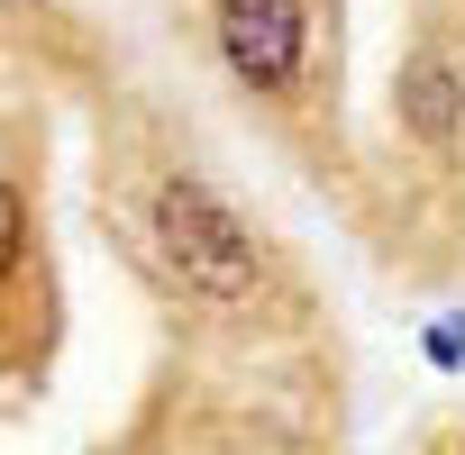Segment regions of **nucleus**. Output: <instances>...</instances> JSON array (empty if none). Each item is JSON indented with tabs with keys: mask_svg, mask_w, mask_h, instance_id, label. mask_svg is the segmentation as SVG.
<instances>
[{
	"mask_svg": "<svg viewBox=\"0 0 465 455\" xmlns=\"http://www.w3.org/2000/svg\"><path fill=\"white\" fill-rule=\"evenodd\" d=\"M155 247H164V265H173L192 292H210V301H247V292H256L247 228L228 218L201 182H164V191H155Z\"/></svg>",
	"mask_w": 465,
	"mask_h": 455,
	"instance_id": "obj_1",
	"label": "nucleus"
},
{
	"mask_svg": "<svg viewBox=\"0 0 465 455\" xmlns=\"http://www.w3.org/2000/svg\"><path fill=\"white\" fill-rule=\"evenodd\" d=\"M219 55L238 64V82L283 92L302 73V0H219Z\"/></svg>",
	"mask_w": 465,
	"mask_h": 455,
	"instance_id": "obj_2",
	"label": "nucleus"
},
{
	"mask_svg": "<svg viewBox=\"0 0 465 455\" xmlns=\"http://www.w3.org/2000/svg\"><path fill=\"white\" fill-rule=\"evenodd\" d=\"M401 119H411L420 137H447V128H456V82H447V64H411V82H401Z\"/></svg>",
	"mask_w": 465,
	"mask_h": 455,
	"instance_id": "obj_3",
	"label": "nucleus"
},
{
	"mask_svg": "<svg viewBox=\"0 0 465 455\" xmlns=\"http://www.w3.org/2000/svg\"><path fill=\"white\" fill-rule=\"evenodd\" d=\"M429 355L456 364V355H465V319H438V328H429Z\"/></svg>",
	"mask_w": 465,
	"mask_h": 455,
	"instance_id": "obj_4",
	"label": "nucleus"
}]
</instances>
